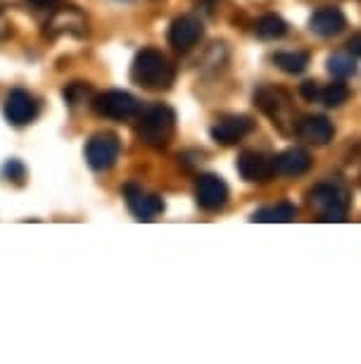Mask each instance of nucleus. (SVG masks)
<instances>
[{
    "label": "nucleus",
    "instance_id": "1",
    "mask_svg": "<svg viewBox=\"0 0 361 364\" xmlns=\"http://www.w3.org/2000/svg\"><path fill=\"white\" fill-rule=\"evenodd\" d=\"M176 70L169 63L165 53L155 50V48H145L135 55L131 65V79L138 86L148 88V91H160V88H169L174 84Z\"/></svg>",
    "mask_w": 361,
    "mask_h": 364
},
{
    "label": "nucleus",
    "instance_id": "2",
    "mask_svg": "<svg viewBox=\"0 0 361 364\" xmlns=\"http://www.w3.org/2000/svg\"><path fill=\"white\" fill-rule=\"evenodd\" d=\"M174 129H176L174 109L160 102V105H152L143 112L135 134H138V139L150 148H165L169 139L174 136Z\"/></svg>",
    "mask_w": 361,
    "mask_h": 364
},
{
    "label": "nucleus",
    "instance_id": "3",
    "mask_svg": "<svg viewBox=\"0 0 361 364\" xmlns=\"http://www.w3.org/2000/svg\"><path fill=\"white\" fill-rule=\"evenodd\" d=\"M309 205L323 222H345L352 198L350 191L340 186V183H318V186L311 188Z\"/></svg>",
    "mask_w": 361,
    "mask_h": 364
},
{
    "label": "nucleus",
    "instance_id": "4",
    "mask_svg": "<svg viewBox=\"0 0 361 364\" xmlns=\"http://www.w3.org/2000/svg\"><path fill=\"white\" fill-rule=\"evenodd\" d=\"M255 102L264 109L274 127L281 129L283 134H290L295 129V122H292V107H290V98L283 88H274V86H264L255 93Z\"/></svg>",
    "mask_w": 361,
    "mask_h": 364
},
{
    "label": "nucleus",
    "instance_id": "5",
    "mask_svg": "<svg viewBox=\"0 0 361 364\" xmlns=\"http://www.w3.org/2000/svg\"><path fill=\"white\" fill-rule=\"evenodd\" d=\"M119 153H121V141L112 132L95 134L86 146V160L95 171L112 169L119 160Z\"/></svg>",
    "mask_w": 361,
    "mask_h": 364
},
{
    "label": "nucleus",
    "instance_id": "6",
    "mask_svg": "<svg viewBox=\"0 0 361 364\" xmlns=\"http://www.w3.org/2000/svg\"><path fill=\"white\" fill-rule=\"evenodd\" d=\"M93 109L107 119H131L140 112V102L126 91H105L93 100Z\"/></svg>",
    "mask_w": 361,
    "mask_h": 364
},
{
    "label": "nucleus",
    "instance_id": "7",
    "mask_svg": "<svg viewBox=\"0 0 361 364\" xmlns=\"http://www.w3.org/2000/svg\"><path fill=\"white\" fill-rule=\"evenodd\" d=\"M124 198H126L128 210L133 212L138 222H152L155 217L165 212V203H162L160 196L148 193V191H143L140 186H135V183L124 186Z\"/></svg>",
    "mask_w": 361,
    "mask_h": 364
},
{
    "label": "nucleus",
    "instance_id": "8",
    "mask_svg": "<svg viewBox=\"0 0 361 364\" xmlns=\"http://www.w3.org/2000/svg\"><path fill=\"white\" fill-rule=\"evenodd\" d=\"M195 200L202 210H207V212L221 210L228 200L226 181L216 174H202L200 178H197V186H195Z\"/></svg>",
    "mask_w": 361,
    "mask_h": 364
},
{
    "label": "nucleus",
    "instance_id": "9",
    "mask_svg": "<svg viewBox=\"0 0 361 364\" xmlns=\"http://www.w3.org/2000/svg\"><path fill=\"white\" fill-rule=\"evenodd\" d=\"M36 114H38V102L29 91H24V88H15V91H10V95L5 98V117H8L10 124L24 127L36 119Z\"/></svg>",
    "mask_w": 361,
    "mask_h": 364
},
{
    "label": "nucleus",
    "instance_id": "10",
    "mask_svg": "<svg viewBox=\"0 0 361 364\" xmlns=\"http://www.w3.org/2000/svg\"><path fill=\"white\" fill-rule=\"evenodd\" d=\"M238 174L245 181H267L276 174V157H267L257 150H245L238 157Z\"/></svg>",
    "mask_w": 361,
    "mask_h": 364
},
{
    "label": "nucleus",
    "instance_id": "11",
    "mask_svg": "<svg viewBox=\"0 0 361 364\" xmlns=\"http://www.w3.org/2000/svg\"><path fill=\"white\" fill-rule=\"evenodd\" d=\"M252 129H255V124H252L250 117H243V114L221 117L212 127V139L216 143H223V146H233V143L243 141Z\"/></svg>",
    "mask_w": 361,
    "mask_h": 364
},
{
    "label": "nucleus",
    "instance_id": "12",
    "mask_svg": "<svg viewBox=\"0 0 361 364\" xmlns=\"http://www.w3.org/2000/svg\"><path fill=\"white\" fill-rule=\"evenodd\" d=\"M86 31H88L86 17L74 8L57 10L55 15L50 17V22L45 24V36H62V33H70V36H84Z\"/></svg>",
    "mask_w": 361,
    "mask_h": 364
},
{
    "label": "nucleus",
    "instance_id": "13",
    "mask_svg": "<svg viewBox=\"0 0 361 364\" xmlns=\"http://www.w3.org/2000/svg\"><path fill=\"white\" fill-rule=\"evenodd\" d=\"M295 132L299 139L311 143V146H326V143H331L333 136H335V129H333L331 122L321 114L302 117V119L297 122Z\"/></svg>",
    "mask_w": 361,
    "mask_h": 364
},
{
    "label": "nucleus",
    "instance_id": "14",
    "mask_svg": "<svg viewBox=\"0 0 361 364\" xmlns=\"http://www.w3.org/2000/svg\"><path fill=\"white\" fill-rule=\"evenodd\" d=\"M202 31H204L202 22L197 17H179V19H174L172 29H169V43H172L176 50L186 53L202 38Z\"/></svg>",
    "mask_w": 361,
    "mask_h": 364
},
{
    "label": "nucleus",
    "instance_id": "15",
    "mask_svg": "<svg viewBox=\"0 0 361 364\" xmlns=\"http://www.w3.org/2000/svg\"><path fill=\"white\" fill-rule=\"evenodd\" d=\"M345 26H347V19L338 8H321V10H316L309 19L311 33H316V36H321V38L338 36Z\"/></svg>",
    "mask_w": 361,
    "mask_h": 364
},
{
    "label": "nucleus",
    "instance_id": "16",
    "mask_svg": "<svg viewBox=\"0 0 361 364\" xmlns=\"http://www.w3.org/2000/svg\"><path fill=\"white\" fill-rule=\"evenodd\" d=\"M311 167V155L302 148H290L276 157V174L302 176Z\"/></svg>",
    "mask_w": 361,
    "mask_h": 364
},
{
    "label": "nucleus",
    "instance_id": "17",
    "mask_svg": "<svg viewBox=\"0 0 361 364\" xmlns=\"http://www.w3.org/2000/svg\"><path fill=\"white\" fill-rule=\"evenodd\" d=\"M297 215V208L292 203H278L271 205V208H264L260 212L252 215V222H264V224H285L292 222Z\"/></svg>",
    "mask_w": 361,
    "mask_h": 364
},
{
    "label": "nucleus",
    "instance_id": "18",
    "mask_svg": "<svg viewBox=\"0 0 361 364\" xmlns=\"http://www.w3.org/2000/svg\"><path fill=\"white\" fill-rule=\"evenodd\" d=\"M285 31H288V24L278 15H264L262 19H257V24H255V33L264 41L281 38L285 36Z\"/></svg>",
    "mask_w": 361,
    "mask_h": 364
},
{
    "label": "nucleus",
    "instance_id": "19",
    "mask_svg": "<svg viewBox=\"0 0 361 364\" xmlns=\"http://www.w3.org/2000/svg\"><path fill=\"white\" fill-rule=\"evenodd\" d=\"M274 63L281 67L283 72L288 74H302L309 65V53L295 50V53H276L274 55Z\"/></svg>",
    "mask_w": 361,
    "mask_h": 364
},
{
    "label": "nucleus",
    "instance_id": "20",
    "mask_svg": "<svg viewBox=\"0 0 361 364\" xmlns=\"http://www.w3.org/2000/svg\"><path fill=\"white\" fill-rule=\"evenodd\" d=\"M328 72L333 74V77L345 79V77H350V74L357 72V63H354L352 55L338 53V55H333V58L328 60Z\"/></svg>",
    "mask_w": 361,
    "mask_h": 364
},
{
    "label": "nucleus",
    "instance_id": "21",
    "mask_svg": "<svg viewBox=\"0 0 361 364\" xmlns=\"http://www.w3.org/2000/svg\"><path fill=\"white\" fill-rule=\"evenodd\" d=\"M350 98V88H347L345 84H328L321 91V100H323V105H328V107H338V105H343V102Z\"/></svg>",
    "mask_w": 361,
    "mask_h": 364
},
{
    "label": "nucleus",
    "instance_id": "22",
    "mask_svg": "<svg viewBox=\"0 0 361 364\" xmlns=\"http://www.w3.org/2000/svg\"><path fill=\"white\" fill-rule=\"evenodd\" d=\"M91 98V86H86L84 81H74L65 88V100L70 102V105H81V102H86Z\"/></svg>",
    "mask_w": 361,
    "mask_h": 364
},
{
    "label": "nucleus",
    "instance_id": "23",
    "mask_svg": "<svg viewBox=\"0 0 361 364\" xmlns=\"http://www.w3.org/2000/svg\"><path fill=\"white\" fill-rule=\"evenodd\" d=\"M3 174H5V178H8V181L19 183V181H22V178L26 176V169H24V164L19 162V160H10V162L3 167Z\"/></svg>",
    "mask_w": 361,
    "mask_h": 364
},
{
    "label": "nucleus",
    "instance_id": "24",
    "mask_svg": "<svg viewBox=\"0 0 361 364\" xmlns=\"http://www.w3.org/2000/svg\"><path fill=\"white\" fill-rule=\"evenodd\" d=\"M299 93H302V98H304V100H314L316 95H321V93H318L316 81H304V84L299 86Z\"/></svg>",
    "mask_w": 361,
    "mask_h": 364
},
{
    "label": "nucleus",
    "instance_id": "25",
    "mask_svg": "<svg viewBox=\"0 0 361 364\" xmlns=\"http://www.w3.org/2000/svg\"><path fill=\"white\" fill-rule=\"evenodd\" d=\"M347 46H350V50H352L354 55H359V58H361V33H357V36H352V38H350V43H347Z\"/></svg>",
    "mask_w": 361,
    "mask_h": 364
},
{
    "label": "nucleus",
    "instance_id": "26",
    "mask_svg": "<svg viewBox=\"0 0 361 364\" xmlns=\"http://www.w3.org/2000/svg\"><path fill=\"white\" fill-rule=\"evenodd\" d=\"M10 31H12V29H10V22H8V19H5L3 15H0V38H5Z\"/></svg>",
    "mask_w": 361,
    "mask_h": 364
},
{
    "label": "nucleus",
    "instance_id": "27",
    "mask_svg": "<svg viewBox=\"0 0 361 364\" xmlns=\"http://www.w3.org/2000/svg\"><path fill=\"white\" fill-rule=\"evenodd\" d=\"M26 3H31L33 8H50L55 0H26Z\"/></svg>",
    "mask_w": 361,
    "mask_h": 364
}]
</instances>
